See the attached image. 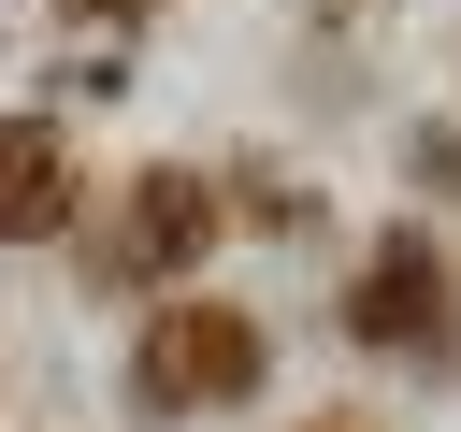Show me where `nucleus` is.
<instances>
[{"instance_id":"obj_1","label":"nucleus","mask_w":461,"mask_h":432,"mask_svg":"<svg viewBox=\"0 0 461 432\" xmlns=\"http://www.w3.org/2000/svg\"><path fill=\"white\" fill-rule=\"evenodd\" d=\"M259 374H274V331L245 302H216V288H173L144 317V346H130L144 418H230V403H259Z\"/></svg>"},{"instance_id":"obj_3","label":"nucleus","mask_w":461,"mask_h":432,"mask_svg":"<svg viewBox=\"0 0 461 432\" xmlns=\"http://www.w3.org/2000/svg\"><path fill=\"white\" fill-rule=\"evenodd\" d=\"M72 202H86V158H72V130H58V115H0V245H43V230H72Z\"/></svg>"},{"instance_id":"obj_4","label":"nucleus","mask_w":461,"mask_h":432,"mask_svg":"<svg viewBox=\"0 0 461 432\" xmlns=\"http://www.w3.org/2000/svg\"><path fill=\"white\" fill-rule=\"evenodd\" d=\"M346 331H360V346H432V331H447V259H432L418 230L375 245V274L346 288Z\"/></svg>"},{"instance_id":"obj_5","label":"nucleus","mask_w":461,"mask_h":432,"mask_svg":"<svg viewBox=\"0 0 461 432\" xmlns=\"http://www.w3.org/2000/svg\"><path fill=\"white\" fill-rule=\"evenodd\" d=\"M303 432H375V418H303Z\"/></svg>"},{"instance_id":"obj_2","label":"nucleus","mask_w":461,"mask_h":432,"mask_svg":"<svg viewBox=\"0 0 461 432\" xmlns=\"http://www.w3.org/2000/svg\"><path fill=\"white\" fill-rule=\"evenodd\" d=\"M187 259H216V173L158 158V173H130V202H115V230H101L86 274H115V288H173Z\"/></svg>"}]
</instances>
